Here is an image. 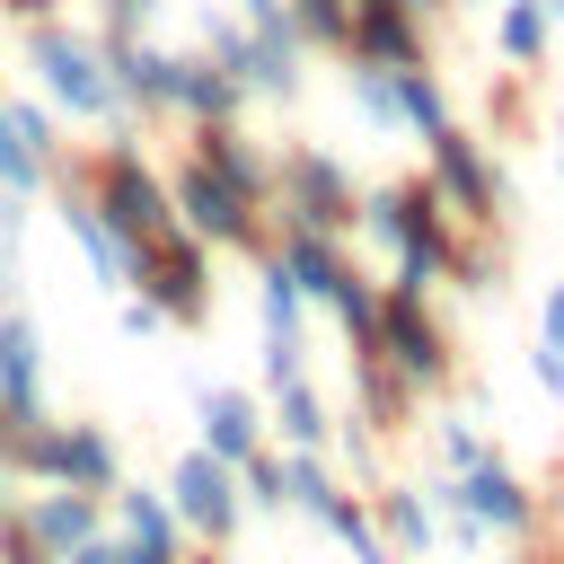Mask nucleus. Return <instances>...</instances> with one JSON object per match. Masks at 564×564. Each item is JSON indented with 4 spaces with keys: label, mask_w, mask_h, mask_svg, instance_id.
Segmentation results:
<instances>
[{
    "label": "nucleus",
    "mask_w": 564,
    "mask_h": 564,
    "mask_svg": "<svg viewBox=\"0 0 564 564\" xmlns=\"http://www.w3.org/2000/svg\"><path fill=\"white\" fill-rule=\"evenodd\" d=\"M352 220L379 238V247H397V291H432L441 273H449V212H441V194L423 185V176H397V185H379V194H361L352 203Z\"/></svg>",
    "instance_id": "1"
},
{
    "label": "nucleus",
    "mask_w": 564,
    "mask_h": 564,
    "mask_svg": "<svg viewBox=\"0 0 564 564\" xmlns=\"http://www.w3.org/2000/svg\"><path fill=\"white\" fill-rule=\"evenodd\" d=\"M62 185H70V194H79V203L123 238V247H141V238H159V229L176 220V212H167V176L132 150V132H115V141H106L97 159H79Z\"/></svg>",
    "instance_id": "2"
},
{
    "label": "nucleus",
    "mask_w": 564,
    "mask_h": 564,
    "mask_svg": "<svg viewBox=\"0 0 564 564\" xmlns=\"http://www.w3.org/2000/svg\"><path fill=\"white\" fill-rule=\"evenodd\" d=\"M26 70L44 79V97L53 106H70V115H123L115 106V79H106V62H97V35H79V26H62V18H35L26 26Z\"/></svg>",
    "instance_id": "3"
},
{
    "label": "nucleus",
    "mask_w": 564,
    "mask_h": 564,
    "mask_svg": "<svg viewBox=\"0 0 564 564\" xmlns=\"http://www.w3.org/2000/svg\"><path fill=\"white\" fill-rule=\"evenodd\" d=\"M203 53H212L247 97H300V35H291V18H273V26L203 18Z\"/></svg>",
    "instance_id": "4"
},
{
    "label": "nucleus",
    "mask_w": 564,
    "mask_h": 564,
    "mask_svg": "<svg viewBox=\"0 0 564 564\" xmlns=\"http://www.w3.org/2000/svg\"><path fill=\"white\" fill-rule=\"evenodd\" d=\"M132 282H141V300H159V317H176V326H194L203 308H212V247L194 238V229H159V238H141L132 247Z\"/></svg>",
    "instance_id": "5"
},
{
    "label": "nucleus",
    "mask_w": 564,
    "mask_h": 564,
    "mask_svg": "<svg viewBox=\"0 0 564 564\" xmlns=\"http://www.w3.org/2000/svg\"><path fill=\"white\" fill-rule=\"evenodd\" d=\"M167 212H176V229H194L203 247H247V256H264V220H256V203H247L238 185H220L203 159H185V167L167 176Z\"/></svg>",
    "instance_id": "6"
},
{
    "label": "nucleus",
    "mask_w": 564,
    "mask_h": 564,
    "mask_svg": "<svg viewBox=\"0 0 564 564\" xmlns=\"http://www.w3.org/2000/svg\"><path fill=\"white\" fill-rule=\"evenodd\" d=\"M423 150H432V176H423V185L441 194V212H449V220H467V229H485V220H494V212L511 203V185H502V167H494V159L476 150V132H458V123H441V132H432Z\"/></svg>",
    "instance_id": "7"
},
{
    "label": "nucleus",
    "mask_w": 564,
    "mask_h": 564,
    "mask_svg": "<svg viewBox=\"0 0 564 564\" xmlns=\"http://www.w3.org/2000/svg\"><path fill=\"white\" fill-rule=\"evenodd\" d=\"M273 194H282V212H291V229H352V167L344 159H326V150H282L273 159Z\"/></svg>",
    "instance_id": "8"
},
{
    "label": "nucleus",
    "mask_w": 564,
    "mask_h": 564,
    "mask_svg": "<svg viewBox=\"0 0 564 564\" xmlns=\"http://www.w3.org/2000/svg\"><path fill=\"white\" fill-rule=\"evenodd\" d=\"M370 352H379V361H388V370H397V379H405L414 397L449 379V335L432 326V308H423L414 291H388V300H379V326H370Z\"/></svg>",
    "instance_id": "9"
},
{
    "label": "nucleus",
    "mask_w": 564,
    "mask_h": 564,
    "mask_svg": "<svg viewBox=\"0 0 564 564\" xmlns=\"http://www.w3.org/2000/svg\"><path fill=\"white\" fill-rule=\"evenodd\" d=\"M167 511L185 529H203V538H229L238 529V467H220L212 449H185L167 467Z\"/></svg>",
    "instance_id": "10"
},
{
    "label": "nucleus",
    "mask_w": 564,
    "mask_h": 564,
    "mask_svg": "<svg viewBox=\"0 0 564 564\" xmlns=\"http://www.w3.org/2000/svg\"><path fill=\"white\" fill-rule=\"evenodd\" d=\"M449 494H458V511L476 520V529H502V538H520L529 520H538V494L520 485V467H502L494 449L485 458H467L458 476H449Z\"/></svg>",
    "instance_id": "11"
},
{
    "label": "nucleus",
    "mask_w": 564,
    "mask_h": 564,
    "mask_svg": "<svg viewBox=\"0 0 564 564\" xmlns=\"http://www.w3.org/2000/svg\"><path fill=\"white\" fill-rule=\"evenodd\" d=\"M97 62L115 79V106H141V115H167V62L159 44H141V26H106L97 35Z\"/></svg>",
    "instance_id": "12"
},
{
    "label": "nucleus",
    "mask_w": 564,
    "mask_h": 564,
    "mask_svg": "<svg viewBox=\"0 0 564 564\" xmlns=\"http://www.w3.org/2000/svg\"><path fill=\"white\" fill-rule=\"evenodd\" d=\"M0 423H44V335L35 317H0Z\"/></svg>",
    "instance_id": "13"
},
{
    "label": "nucleus",
    "mask_w": 564,
    "mask_h": 564,
    "mask_svg": "<svg viewBox=\"0 0 564 564\" xmlns=\"http://www.w3.org/2000/svg\"><path fill=\"white\" fill-rule=\"evenodd\" d=\"M344 62H370V70H405V62H432V35H423V9H352V35H344Z\"/></svg>",
    "instance_id": "14"
},
{
    "label": "nucleus",
    "mask_w": 564,
    "mask_h": 564,
    "mask_svg": "<svg viewBox=\"0 0 564 564\" xmlns=\"http://www.w3.org/2000/svg\"><path fill=\"white\" fill-rule=\"evenodd\" d=\"M247 88L212 62V53H176L167 62V115H194V123H238Z\"/></svg>",
    "instance_id": "15"
},
{
    "label": "nucleus",
    "mask_w": 564,
    "mask_h": 564,
    "mask_svg": "<svg viewBox=\"0 0 564 564\" xmlns=\"http://www.w3.org/2000/svg\"><path fill=\"white\" fill-rule=\"evenodd\" d=\"M194 159H203L220 185H238L256 212L273 203V159L256 150V132H238V123H194Z\"/></svg>",
    "instance_id": "16"
},
{
    "label": "nucleus",
    "mask_w": 564,
    "mask_h": 564,
    "mask_svg": "<svg viewBox=\"0 0 564 564\" xmlns=\"http://www.w3.org/2000/svg\"><path fill=\"white\" fill-rule=\"evenodd\" d=\"M273 264L291 273V291H300V300H335V291H344V273H352V264L335 256V238H326V229H291V220H282Z\"/></svg>",
    "instance_id": "17"
},
{
    "label": "nucleus",
    "mask_w": 564,
    "mask_h": 564,
    "mask_svg": "<svg viewBox=\"0 0 564 564\" xmlns=\"http://www.w3.org/2000/svg\"><path fill=\"white\" fill-rule=\"evenodd\" d=\"M53 212H62V229H70V247L88 256V273H97L106 291H123V282H132V247H123V238H115V229H106V220H97V212H88V203L70 194V185L53 194Z\"/></svg>",
    "instance_id": "18"
},
{
    "label": "nucleus",
    "mask_w": 564,
    "mask_h": 564,
    "mask_svg": "<svg viewBox=\"0 0 564 564\" xmlns=\"http://www.w3.org/2000/svg\"><path fill=\"white\" fill-rule=\"evenodd\" d=\"M203 449H212L220 467H238L247 449H264V414H256L247 388H212V397H203Z\"/></svg>",
    "instance_id": "19"
},
{
    "label": "nucleus",
    "mask_w": 564,
    "mask_h": 564,
    "mask_svg": "<svg viewBox=\"0 0 564 564\" xmlns=\"http://www.w3.org/2000/svg\"><path fill=\"white\" fill-rule=\"evenodd\" d=\"M115 511H123L115 564H176V511L159 494H115Z\"/></svg>",
    "instance_id": "20"
},
{
    "label": "nucleus",
    "mask_w": 564,
    "mask_h": 564,
    "mask_svg": "<svg viewBox=\"0 0 564 564\" xmlns=\"http://www.w3.org/2000/svg\"><path fill=\"white\" fill-rule=\"evenodd\" d=\"M26 538H35L44 555H62V546L97 538V494H79V485H53V494L26 511Z\"/></svg>",
    "instance_id": "21"
},
{
    "label": "nucleus",
    "mask_w": 564,
    "mask_h": 564,
    "mask_svg": "<svg viewBox=\"0 0 564 564\" xmlns=\"http://www.w3.org/2000/svg\"><path fill=\"white\" fill-rule=\"evenodd\" d=\"M546 44H555V18H546L538 0H502V9H494V53H502L511 70H546Z\"/></svg>",
    "instance_id": "22"
},
{
    "label": "nucleus",
    "mask_w": 564,
    "mask_h": 564,
    "mask_svg": "<svg viewBox=\"0 0 564 564\" xmlns=\"http://www.w3.org/2000/svg\"><path fill=\"white\" fill-rule=\"evenodd\" d=\"M352 397H361V414H370L379 432H405V423H414V388H405L379 352H352Z\"/></svg>",
    "instance_id": "23"
},
{
    "label": "nucleus",
    "mask_w": 564,
    "mask_h": 564,
    "mask_svg": "<svg viewBox=\"0 0 564 564\" xmlns=\"http://www.w3.org/2000/svg\"><path fill=\"white\" fill-rule=\"evenodd\" d=\"M115 476H123L115 441H106L97 423H62V485H79V494H115Z\"/></svg>",
    "instance_id": "24"
},
{
    "label": "nucleus",
    "mask_w": 564,
    "mask_h": 564,
    "mask_svg": "<svg viewBox=\"0 0 564 564\" xmlns=\"http://www.w3.org/2000/svg\"><path fill=\"white\" fill-rule=\"evenodd\" d=\"M388 88H397V132H441L449 123V97H441V79H432V62H405V70H388Z\"/></svg>",
    "instance_id": "25"
},
{
    "label": "nucleus",
    "mask_w": 564,
    "mask_h": 564,
    "mask_svg": "<svg viewBox=\"0 0 564 564\" xmlns=\"http://www.w3.org/2000/svg\"><path fill=\"white\" fill-rule=\"evenodd\" d=\"M379 538H388V555H423L432 546V502H414L405 485H379Z\"/></svg>",
    "instance_id": "26"
},
{
    "label": "nucleus",
    "mask_w": 564,
    "mask_h": 564,
    "mask_svg": "<svg viewBox=\"0 0 564 564\" xmlns=\"http://www.w3.org/2000/svg\"><path fill=\"white\" fill-rule=\"evenodd\" d=\"M273 397H282V405H273V414H282V441H291V449H317V441H326V432H335V423H326V405H317V388H308V379H273Z\"/></svg>",
    "instance_id": "27"
},
{
    "label": "nucleus",
    "mask_w": 564,
    "mask_h": 564,
    "mask_svg": "<svg viewBox=\"0 0 564 564\" xmlns=\"http://www.w3.org/2000/svg\"><path fill=\"white\" fill-rule=\"evenodd\" d=\"M282 18H291V35L317 44V53H344V35H352V9H344V0H282Z\"/></svg>",
    "instance_id": "28"
},
{
    "label": "nucleus",
    "mask_w": 564,
    "mask_h": 564,
    "mask_svg": "<svg viewBox=\"0 0 564 564\" xmlns=\"http://www.w3.org/2000/svg\"><path fill=\"white\" fill-rule=\"evenodd\" d=\"M317 520H326V529H335V538L352 546V564H397V555H388V538H379V520H370L361 502H344V494H335V502H326Z\"/></svg>",
    "instance_id": "29"
},
{
    "label": "nucleus",
    "mask_w": 564,
    "mask_h": 564,
    "mask_svg": "<svg viewBox=\"0 0 564 564\" xmlns=\"http://www.w3.org/2000/svg\"><path fill=\"white\" fill-rule=\"evenodd\" d=\"M0 132H9V141H26L44 167H62V132H53V115H44V106H26V97H0Z\"/></svg>",
    "instance_id": "30"
},
{
    "label": "nucleus",
    "mask_w": 564,
    "mask_h": 564,
    "mask_svg": "<svg viewBox=\"0 0 564 564\" xmlns=\"http://www.w3.org/2000/svg\"><path fill=\"white\" fill-rule=\"evenodd\" d=\"M282 502H300V511L317 520V511L335 502V476H326V467H317L308 449H291V458H282Z\"/></svg>",
    "instance_id": "31"
},
{
    "label": "nucleus",
    "mask_w": 564,
    "mask_h": 564,
    "mask_svg": "<svg viewBox=\"0 0 564 564\" xmlns=\"http://www.w3.org/2000/svg\"><path fill=\"white\" fill-rule=\"evenodd\" d=\"M344 88H352V106H361V123H379V132H397V88H388V70H370V62H352V70H344Z\"/></svg>",
    "instance_id": "32"
},
{
    "label": "nucleus",
    "mask_w": 564,
    "mask_h": 564,
    "mask_svg": "<svg viewBox=\"0 0 564 564\" xmlns=\"http://www.w3.org/2000/svg\"><path fill=\"white\" fill-rule=\"evenodd\" d=\"M44 185H53V167H44L26 141H9V132H0V194H18V203H26V194H44Z\"/></svg>",
    "instance_id": "33"
},
{
    "label": "nucleus",
    "mask_w": 564,
    "mask_h": 564,
    "mask_svg": "<svg viewBox=\"0 0 564 564\" xmlns=\"http://www.w3.org/2000/svg\"><path fill=\"white\" fill-rule=\"evenodd\" d=\"M432 432H441V458H449V467H467V458H485V441H476V423H467V414H441Z\"/></svg>",
    "instance_id": "34"
},
{
    "label": "nucleus",
    "mask_w": 564,
    "mask_h": 564,
    "mask_svg": "<svg viewBox=\"0 0 564 564\" xmlns=\"http://www.w3.org/2000/svg\"><path fill=\"white\" fill-rule=\"evenodd\" d=\"M538 352H564V282L538 300Z\"/></svg>",
    "instance_id": "35"
},
{
    "label": "nucleus",
    "mask_w": 564,
    "mask_h": 564,
    "mask_svg": "<svg viewBox=\"0 0 564 564\" xmlns=\"http://www.w3.org/2000/svg\"><path fill=\"white\" fill-rule=\"evenodd\" d=\"M167 317H159V300H123V335H159Z\"/></svg>",
    "instance_id": "36"
},
{
    "label": "nucleus",
    "mask_w": 564,
    "mask_h": 564,
    "mask_svg": "<svg viewBox=\"0 0 564 564\" xmlns=\"http://www.w3.org/2000/svg\"><path fill=\"white\" fill-rule=\"evenodd\" d=\"M53 564H115V538H79V546H62Z\"/></svg>",
    "instance_id": "37"
},
{
    "label": "nucleus",
    "mask_w": 564,
    "mask_h": 564,
    "mask_svg": "<svg viewBox=\"0 0 564 564\" xmlns=\"http://www.w3.org/2000/svg\"><path fill=\"white\" fill-rule=\"evenodd\" d=\"M150 9H159V0H106V26H141Z\"/></svg>",
    "instance_id": "38"
},
{
    "label": "nucleus",
    "mask_w": 564,
    "mask_h": 564,
    "mask_svg": "<svg viewBox=\"0 0 564 564\" xmlns=\"http://www.w3.org/2000/svg\"><path fill=\"white\" fill-rule=\"evenodd\" d=\"M0 9H9V18H18V26H35V18H53V9H62V0H0Z\"/></svg>",
    "instance_id": "39"
},
{
    "label": "nucleus",
    "mask_w": 564,
    "mask_h": 564,
    "mask_svg": "<svg viewBox=\"0 0 564 564\" xmlns=\"http://www.w3.org/2000/svg\"><path fill=\"white\" fill-rule=\"evenodd\" d=\"M238 18H247V26H273V18H282V0H238Z\"/></svg>",
    "instance_id": "40"
},
{
    "label": "nucleus",
    "mask_w": 564,
    "mask_h": 564,
    "mask_svg": "<svg viewBox=\"0 0 564 564\" xmlns=\"http://www.w3.org/2000/svg\"><path fill=\"white\" fill-rule=\"evenodd\" d=\"M344 9H414V0H344Z\"/></svg>",
    "instance_id": "41"
},
{
    "label": "nucleus",
    "mask_w": 564,
    "mask_h": 564,
    "mask_svg": "<svg viewBox=\"0 0 564 564\" xmlns=\"http://www.w3.org/2000/svg\"><path fill=\"white\" fill-rule=\"evenodd\" d=\"M538 9H546V18H564V0H538Z\"/></svg>",
    "instance_id": "42"
},
{
    "label": "nucleus",
    "mask_w": 564,
    "mask_h": 564,
    "mask_svg": "<svg viewBox=\"0 0 564 564\" xmlns=\"http://www.w3.org/2000/svg\"><path fill=\"white\" fill-rule=\"evenodd\" d=\"M0 520H9V502H0Z\"/></svg>",
    "instance_id": "43"
},
{
    "label": "nucleus",
    "mask_w": 564,
    "mask_h": 564,
    "mask_svg": "<svg viewBox=\"0 0 564 564\" xmlns=\"http://www.w3.org/2000/svg\"><path fill=\"white\" fill-rule=\"evenodd\" d=\"M414 9H432V0H414Z\"/></svg>",
    "instance_id": "44"
}]
</instances>
